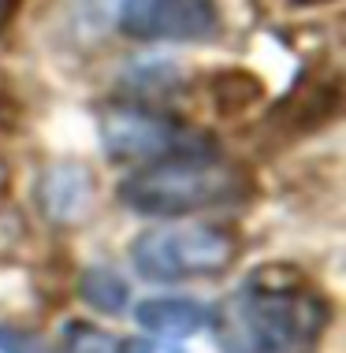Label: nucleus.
Wrapping results in <instances>:
<instances>
[{"label": "nucleus", "mask_w": 346, "mask_h": 353, "mask_svg": "<svg viewBox=\"0 0 346 353\" xmlns=\"http://www.w3.org/2000/svg\"><path fill=\"white\" fill-rule=\"evenodd\" d=\"M101 141L115 160H138V164H153L164 157H179L190 152V138L182 127L171 119L157 116L149 108H134V104H115L101 116Z\"/></svg>", "instance_id": "nucleus-4"}, {"label": "nucleus", "mask_w": 346, "mask_h": 353, "mask_svg": "<svg viewBox=\"0 0 346 353\" xmlns=\"http://www.w3.org/2000/svg\"><path fill=\"white\" fill-rule=\"evenodd\" d=\"M119 353H182V350L171 346V342H157V339H134V342H123Z\"/></svg>", "instance_id": "nucleus-11"}, {"label": "nucleus", "mask_w": 346, "mask_h": 353, "mask_svg": "<svg viewBox=\"0 0 346 353\" xmlns=\"http://www.w3.org/2000/svg\"><path fill=\"white\" fill-rule=\"evenodd\" d=\"M246 194L242 171L220 164L213 157L179 152V157L153 160L123 183L119 197L142 216H186L201 208L238 201Z\"/></svg>", "instance_id": "nucleus-2"}, {"label": "nucleus", "mask_w": 346, "mask_h": 353, "mask_svg": "<svg viewBox=\"0 0 346 353\" xmlns=\"http://www.w3.org/2000/svg\"><path fill=\"white\" fill-rule=\"evenodd\" d=\"M216 26V0H123L119 4V30L138 41H201Z\"/></svg>", "instance_id": "nucleus-5"}, {"label": "nucleus", "mask_w": 346, "mask_h": 353, "mask_svg": "<svg viewBox=\"0 0 346 353\" xmlns=\"http://www.w3.org/2000/svg\"><path fill=\"white\" fill-rule=\"evenodd\" d=\"M4 15H8V0H0V23H4Z\"/></svg>", "instance_id": "nucleus-12"}, {"label": "nucleus", "mask_w": 346, "mask_h": 353, "mask_svg": "<svg viewBox=\"0 0 346 353\" xmlns=\"http://www.w3.org/2000/svg\"><path fill=\"white\" fill-rule=\"evenodd\" d=\"M328 323V305L291 268H265L213 316L224 353H305Z\"/></svg>", "instance_id": "nucleus-1"}, {"label": "nucleus", "mask_w": 346, "mask_h": 353, "mask_svg": "<svg viewBox=\"0 0 346 353\" xmlns=\"http://www.w3.org/2000/svg\"><path fill=\"white\" fill-rule=\"evenodd\" d=\"M90 171L79 168V164H56L49 168L41 183V205H45V216L52 219H79L86 208H90Z\"/></svg>", "instance_id": "nucleus-7"}, {"label": "nucleus", "mask_w": 346, "mask_h": 353, "mask_svg": "<svg viewBox=\"0 0 346 353\" xmlns=\"http://www.w3.org/2000/svg\"><path fill=\"white\" fill-rule=\"evenodd\" d=\"M0 353H49L34 335L23 331H0Z\"/></svg>", "instance_id": "nucleus-10"}, {"label": "nucleus", "mask_w": 346, "mask_h": 353, "mask_svg": "<svg viewBox=\"0 0 346 353\" xmlns=\"http://www.w3.org/2000/svg\"><path fill=\"white\" fill-rule=\"evenodd\" d=\"M67 353H119V342L90 323H67Z\"/></svg>", "instance_id": "nucleus-9"}, {"label": "nucleus", "mask_w": 346, "mask_h": 353, "mask_svg": "<svg viewBox=\"0 0 346 353\" xmlns=\"http://www.w3.org/2000/svg\"><path fill=\"white\" fill-rule=\"evenodd\" d=\"M213 316L216 312L198 298H146L134 309L138 327L153 331L160 339H186V335H198V331H209Z\"/></svg>", "instance_id": "nucleus-6"}, {"label": "nucleus", "mask_w": 346, "mask_h": 353, "mask_svg": "<svg viewBox=\"0 0 346 353\" xmlns=\"http://www.w3.org/2000/svg\"><path fill=\"white\" fill-rule=\"evenodd\" d=\"M79 294L93 305V309L108 312V316L123 312L127 301H131L127 279H123L119 272H112V268H86L82 279H79Z\"/></svg>", "instance_id": "nucleus-8"}, {"label": "nucleus", "mask_w": 346, "mask_h": 353, "mask_svg": "<svg viewBox=\"0 0 346 353\" xmlns=\"http://www.w3.org/2000/svg\"><path fill=\"white\" fill-rule=\"evenodd\" d=\"M238 238L220 223H164L138 234L131 261L153 283H179L198 275H220L235 261Z\"/></svg>", "instance_id": "nucleus-3"}]
</instances>
